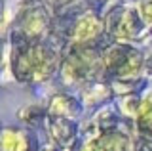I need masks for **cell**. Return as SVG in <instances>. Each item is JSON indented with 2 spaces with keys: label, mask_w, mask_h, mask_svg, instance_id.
Wrapping results in <instances>:
<instances>
[{
  "label": "cell",
  "mask_w": 152,
  "mask_h": 151,
  "mask_svg": "<svg viewBox=\"0 0 152 151\" xmlns=\"http://www.w3.org/2000/svg\"><path fill=\"white\" fill-rule=\"evenodd\" d=\"M19 69L27 77H32V78L44 77V75H48V71L51 69V58L42 48H31L19 59Z\"/></svg>",
  "instance_id": "obj_1"
},
{
  "label": "cell",
  "mask_w": 152,
  "mask_h": 151,
  "mask_svg": "<svg viewBox=\"0 0 152 151\" xmlns=\"http://www.w3.org/2000/svg\"><path fill=\"white\" fill-rule=\"evenodd\" d=\"M108 63L118 75H135L139 71L141 59L133 50H112L108 56Z\"/></svg>",
  "instance_id": "obj_2"
},
{
  "label": "cell",
  "mask_w": 152,
  "mask_h": 151,
  "mask_svg": "<svg viewBox=\"0 0 152 151\" xmlns=\"http://www.w3.org/2000/svg\"><path fill=\"white\" fill-rule=\"evenodd\" d=\"M84 151H126V140L118 134H107L89 141Z\"/></svg>",
  "instance_id": "obj_3"
},
{
  "label": "cell",
  "mask_w": 152,
  "mask_h": 151,
  "mask_svg": "<svg viewBox=\"0 0 152 151\" xmlns=\"http://www.w3.org/2000/svg\"><path fill=\"white\" fill-rule=\"evenodd\" d=\"M0 149L2 151H27V138L21 132L6 130L0 134Z\"/></svg>",
  "instance_id": "obj_4"
},
{
  "label": "cell",
  "mask_w": 152,
  "mask_h": 151,
  "mask_svg": "<svg viewBox=\"0 0 152 151\" xmlns=\"http://www.w3.org/2000/svg\"><path fill=\"white\" fill-rule=\"evenodd\" d=\"M99 31H101V23L95 17H86V19H82L78 23L74 36H76V40H89L93 36H97Z\"/></svg>",
  "instance_id": "obj_5"
},
{
  "label": "cell",
  "mask_w": 152,
  "mask_h": 151,
  "mask_svg": "<svg viewBox=\"0 0 152 151\" xmlns=\"http://www.w3.org/2000/svg\"><path fill=\"white\" fill-rule=\"evenodd\" d=\"M120 38H131V36L137 35V27H135V19H133L131 13H124L122 19L118 21V27L114 29Z\"/></svg>",
  "instance_id": "obj_6"
},
{
  "label": "cell",
  "mask_w": 152,
  "mask_h": 151,
  "mask_svg": "<svg viewBox=\"0 0 152 151\" xmlns=\"http://www.w3.org/2000/svg\"><path fill=\"white\" fill-rule=\"evenodd\" d=\"M137 117H139L141 130L142 132H152V98H148V100H145L141 103Z\"/></svg>",
  "instance_id": "obj_7"
},
{
  "label": "cell",
  "mask_w": 152,
  "mask_h": 151,
  "mask_svg": "<svg viewBox=\"0 0 152 151\" xmlns=\"http://www.w3.org/2000/svg\"><path fill=\"white\" fill-rule=\"evenodd\" d=\"M139 13H141L142 21L152 25V0H142L139 4Z\"/></svg>",
  "instance_id": "obj_8"
}]
</instances>
